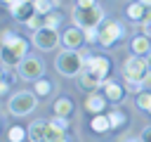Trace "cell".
Listing matches in <instances>:
<instances>
[{
  "mask_svg": "<svg viewBox=\"0 0 151 142\" xmlns=\"http://www.w3.org/2000/svg\"><path fill=\"white\" fill-rule=\"evenodd\" d=\"M139 140H142V142H151V125H146V128L142 130V135H139Z\"/></svg>",
  "mask_w": 151,
  "mask_h": 142,
  "instance_id": "f546056e",
  "label": "cell"
},
{
  "mask_svg": "<svg viewBox=\"0 0 151 142\" xmlns=\"http://www.w3.org/2000/svg\"><path fill=\"white\" fill-rule=\"evenodd\" d=\"M9 12H12V17H14L17 21H21V24H26L33 14H38V12H35V5H33L31 0H17V2L9 7Z\"/></svg>",
  "mask_w": 151,
  "mask_h": 142,
  "instance_id": "8fae6325",
  "label": "cell"
},
{
  "mask_svg": "<svg viewBox=\"0 0 151 142\" xmlns=\"http://www.w3.org/2000/svg\"><path fill=\"white\" fill-rule=\"evenodd\" d=\"M33 45L42 52H50L59 45V28H50V26H40L38 31H33Z\"/></svg>",
  "mask_w": 151,
  "mask_h": 142,
  "instance_id": "52a82bcc",
  "label": "cell"
},
{
  "mask_svg": "<svg viewBox=\"0 0 151 142\" xmlns=\"http://www.w3.org/2000/svg\"><path fill=\"white\" fill-rule=\"evenodd\" d=\"M61 142H68V140H61Z\"/></svg>",
  "mask_w": 151,
  "mask_h": 142,
  "instance_id": "f35d334b",
  "label": "cell"
},
{
  "mask_svg": "<svg viewBox=\"0 0 151 142\" xmlns=\"http://www.w3.org/2000/svg\"><path fill=\"white\" fill-rule=\"evenodd\" d=\"M71 19H73V24L76 26H80V28H90V26H99L106 17H104V9H101V5L97 2V5H92V7H73V12H71Z\"/></svg>",
  "mask_w": 151,
  "mask_h": 142,
  "instance_id": "277c9868",
  "label": "cell"
},
{
  "mask_svg": "<svg viewBox=\"0 0 151 142\" xmlns=\"http://www.w3.org/2000/svg\"><path fill=\"white\" fill-rule=\"evenodd\" d=\"M130 50H132V54H137V57H146V54L151 52V40H149V36H134V38L130 40Z\"/></svg>",
  "mask_w": 151,
  "mask_h": 142,
  "instance_id": "9a60e30c",
  "label": "cell"
},
{
  "mask_svg": "<svg viewBox=\"0 0 151 142\" xmlns=\"http://www.w3.org/2000/svg\"><path fill=\"white\" fill-rule=\"evenodd\" d=\"M144 59H146V66H149V69H151V52H149V54H146V57H144Z\"/></svg>",
  "mask_w": 151,
  "mask_h": 142,
  "instance_id": "d590c367",
  "label": "cell"
},
{
  "mask_svg": "<svg viewBox=\"0 0 151 142\" xmlns=\"http://www.w3.org/2000/svg\"><path fill=\"white\" fill-rule=\"evenodd\" d=\"M125 90H127V92H134V95H139V92L144 90V85H142V80H134V78H125Z\"/></svg>",
  "mask_w": 151,
  "mask_h": 142,
  "instance_id": "83f0119b",
  "label": "cell"
},
{
  "mask_svg": "<svg viewBox=\"0 0 151 142\" xmlns=\"http://www.w3.org/2000/svg\"><path fill=\"white\" fill-rule=\"evenodd\" d=\"M137 106L142 109V111H146V114H151V90H142L137 97Z\"/></svg>",
  "mask_w": 151,
  "mask_h": 142,
  "instance_id": "603a6c76",
  "label": "cell"
},
{
  "mask_svg": "<svg viewBox=\"0 0 151 142\" xmlns=\"http://www.w3.org/2000/svg\"><path fill=\"white\" fill-rule=\"evenodd\" d=\"M120 142H142L139 137H132V135H125V137H120Z\"/></svg>",
  "mask_w": 151,
  "mask_h": 142,
  "instance_id": "d6a6232c",
  "label": "cell"
},
{
  "mask_svg": "<svg viewBox=\"0 0 151 142\" xmlns=\"http://www.w3.org/2000/svg\"><path fill=\"white\" fill-rule=\"evenodd\" d=\"M26 40L21 36H14L12 31H2V64L5 66H17L24 57H26Z\"/></svg>",
  "mask_w": 151,
  "mask_h": 142,
  "instance_id": "6da1fadb",
  "label": "cell"
},
{
  "mask_svg": "<svg viewBox=\"0 0 151 142\" xmlns=\"http://www.w3.org/2000/svg\"><path fill=\"white\" fill-rule=\"evenodd\" d=\"M42 73H45V64L38 57H24L17 64V76L24 80H38V78H42Z\"/></svg>",
  "mask_w": 151,
  "mask_h": 142,
  "instance_id": "8992f818",
  "label": "cell"
},
{
  "mask_svg": "<svg viewBox=\"0 0 151 142\" xmlns=\"http://www.w3.org/2000/svg\"><path fill=\"white\" fill-rule=\"evenodd\" d=\"M109 121H111V128L113 130H118V128H123L125 123H127V116H125V111H120V109H111L109 111Z\"/></svg>",
  "mask_w": 151,
  "mask_h": 142,
  "instance_id": "7402d4cb",
  "label": "cell"
},
{
  "mask_svg": "<svg viewBox=\"0 0 151 142\" xmlns=\"http://www.w3.org/2000/svg\"><path fill=\"white\" fill-rule=\"evenodd\" d=\"M76 5L78 7H92V5H97V0H76Z\"/></svg>",
  "mask_w": 151,
  "mask_h": 142,
  "instance_id": "1f68e13d",
  "label": "cell"
},
{
  "mask_svg": "<svg viewBox=\"0 0 151 142\" xmlns=\"http://www.w3.org/2000/svg\"><path fill=\"white\" fill-rule=\"evenodd\" d=\"M76 78H78V85H80L83 90H87V92H94V90H99V88L104 85V80H101L94 71H90V69H85V66H83V71H80Z\"/></svg>",
  "mask_w": 151,
  "mask_h": 142,
  "instance_id": "7c38bea8",
  "label": "cell"
},
{
  "mask_svg": "<svg viewBox=\"0 0 151 142\" xmlns=\"http://www.w3.org/2000/svg\"><path fill=\"white\" fill-rule=\"evenodd\" d=\"M26 135H28V133H26L21 125H12V128L7 130V137H9V142H21Z\"/></svg>",
  "mask_w": 151,
  "mask_h": 142,
  "instance_id": "d4e9b609",
  "label": "cell"
},
{
  "mask_svg": "<svg viewBox=\"0 0 151 142\" xmlns=\"http://www.w3.org/2000/svg\"><path fill=\"white\" fill-rule=\"evenodd\" d=\"M52 90H54V85H52L50 80H45V78L33 80V92H35L38 97H47V95H52Z\"/></svg>",
  "mask_w": 151,
  "mask_h": 142,
  "instance_id": "44dd1931",
  "label": "cell"
},
{
  "mask_svg": "<svg viewBox=\"0 0 151 142\" xmlns=\"http://www.w3.org/2000/svg\"><path fill=\"white\" fill-rule=\"evenodd\" d=\"M90 128H92L94 133H109V130H113V128H111V121H109V114H92Z\"/></svg>",
  "mask_w": 151,
  "mask_h": 142,
  "instance_id": "ac0fdd59",
  "label": "cell"
},
{
  "mask_svg": "<svg viewBox=\"0 0 151 142\" xmlns=\"http://www.w3.org/2000/svg\"><path fill=\"white\" fill-rule=\"evenodd\" d=\"M52 111H54V116H64V118H68V116L73 114V102H71L68 97H59V99H54Z\"/></svg>",
  "mask_w": 151,
  "mask_h": 142,
  "instance_id": "d6986e66",
  "label": "cell"
},
{
  "mask_svg": "<svg viewBox=\"0 0 151 142\" xmlns=\"http://www.w3.org/2000/svg\"><path fill=\"white\" fill-rule=\"evenodd\" d=\"M85 69L94 71L101 80H106V78H109V71H111V62H109V57H104V54H92V57L85 59Z\"/></svg>",
  "mask_w": 151,
  "mask_h": 142,
  "instance_id": "30bf717a",
  "label": "cell"
},
{
  "mask_svg": "<svg viewBox=\"0 0 151 142\" xmlns=\"http://www.w3.org/2000/svg\"><path fill=\"white\" fill-rule=\"evenodd\" d=\"M85 54L80 52V50H64V52H59L57 54V59H54V69L61 73V76H78L80 71H83V66H85Z\"/></svg>",
  "mask_w": 151,
  "mask_h": 142,
  "instance_id": "7a4b0ae2",
  "label": "cell"
},
{
  "mask_svg": "<svg viewBox=\"0 0 151 142\" xmlns=\"http://www.w3.org/2000/svg\"><path fill=\"white\" fill-rule=\"evenodd\" d=\"M7 90H9V83H7V80H2V83H0V92H2V95H5V92H7Z\"/></svg>",
  "mask_w": 151,
  "mask_h": 142,
  "instance_id": "836d02e7",
  "label": "cell"
},
{
  "mask_svg": "<svg viewBox=\"0 0 151 142\" xmlns=\"http://www.w3.org/2000/svg\"><path fill=\"white\" fill-rule=\"evenodd\" d=\"M146 71H149L146 59H142V57H137V54H130V57L123 62V78H134V80H142Z\"/></svg>",
  "mask_w": 151,
  "mask_h": 142,
  "instance_id": "ba28073f",
  "label": "cell"
},
{
  "mask_svg": "<svg viewBox=\"0 0 151 142\" xmlns=\"http://www.w3.org/2000/svg\"><path fill=\"white\" fill-rule=\"evenodd\" d=\"M28 140L31 142H47V121H33L28 125Z\"/></svg>",
  "mask_w": 151,
  "mask_h": 142,
  "instance_id": "2e32d148",
  "label": "cell"
},
{
  "mask_svg": "<svg viewBox=\"0 0 151 142\" xmlns=\"http://www.w3.org/2000/svg\"><path fill=\"white\" fill-rule=\"evenodd\" d=\"M38 106V95L31 90H19L7 99V111L12 116H28Z\"/></svg>",
  "mask_w": 151,
  "mask_h": 142,
  "instance_id": "3957f363",
  "label": "cell"
},
{
  "mask_svg": "<svg viewBox=\"0 0 151 142\" xmlns=\"http://www.w3.org/2000/svg\"><path fill=\"white\" fill-rule=\"evenodd\" d=\"M123 33H125V28H123V24L118 19H104L99 24V45L111 47L123 38Z\"/></svg>",
  "mask_w": 151,
  "mask_h": 142,
  "instance_id": "5b68a950",
  "label": "cell"
},
{
  "mask_svg": "<svg viewBox=\"0 0 151 142\" xmlns=\"http://www.w3.org/2000/svg\"><path fill=\"white\" fill-rule=\"evenodd\" d=\"M142 85H144V90H151V69L144 73V78H142Z\"/></svg>",
  "mask_w": 151,
  "mask_h": 142,
  "instance_id": "4dcf8cb0",
  "label": "cell"
},
{
  "mask_svg": "<svg viewBox=\"0 0 151 142\" xmlns=\"http://www.w3.org/2000/svg\"><path fill=\"white\" fill-rule=\"evenodd\" d=\"M14 2H17V0H2V5H5V7H7V9H9V7H12V5H14Z\"/></svg>",
  "mask_w": 151,
  "mask_h": 142,
  "instance_id": "e575fe53",
  "label": "cell"
},
{
  "mask_svg": "<svg viewBox=\"0 0 151 142\" xmlns=\"http://www.w3.org/2000/svg\"><path fill=\"white\" fill-rule=\"evenodd\" d=\"M33 5H35V12L45 17V14H50V12L54 9L57 0H33Z\"/></svg>",
  "mask_w": 151,
  "mask_h": 142,
  "instance_id": "cb8c5ba5",
  "label": "cell"
},
{
  "mask_svg": "<svg viewBox=\"0 0 151 142\" xmlns=\"http://www.w3.org/2000/svg\"><path fill=\"white\" fill-rule=\"evenodd\" d=\"M66 140V128H61L54 118L47 121V142H61Z\"/></svg>",
  "mask_w": 151,
  "mask_h": 142,
  "instance_id": "ffe728a7",
  "label": "cell"
},
{
  "mask_svg": "<svg viewBox=\"0 0 151 142\" xmlns=\"http://www.w3.org/2000/svg\"><path fill=\"white\" fill-rule=\"evenodd\" d=\"M106 95H99L97 90L94 92H90L87 95V99H85V109L90 111V114H104V109H106Z\"/></svg>",
  "mask_w": 151,
  "mask_h": 142,
  "instance_id": "4fadbf2b",
  "label": "cell"
},
{
  "mask_svg": "<svg viewBox=\"0 0 151 142\" xmlns=\"http://www.w3.org/2000/svg\"><path fill=\"white\" fill-rule=\"evenodd\" d=\"M26 26H28L31 31H38L40 26H45V17H42V14H33V17L26 21Z\"/></svg>",
  "mask_w": 151,
  "mask_h": 142,
  "instance_id": "f1b7e54d",
  "label": "cell"
},
{
  "mask_svg": "<svg viewBox=\"0 0 151 142\" xmlns=\"http://www.w3.org/2000/svg\"><path fill=\"white\" fill-rule=\"evenodd\" d=\"M31 2H33V0H31Z\"/></svg>",
  "mask_w": 151,
  "mask_h": 142,
  "instance_id": "ab89813d",
  "label": "cell"
},
{
  "mask_svg": "<svg viewBox=\"0 0 151 142\" xmlns=\"http://www.w3.org/2000/svg\"><path fill=\"white\" fill-rule=\"evenodd\" d=\"M144 28H146V36H151V24H144Z\"/></svg>",
  "mask_w": 151,
  "mask_h": 142,
  "instance_id": "8d00e7d4",
  "label": "cell"
},
{
  "mask_svg": "<svg viewBox=\"0 0 151 142\" xmlns=\"http://www.w3.org/2000/svg\"><path fill=\"white\" fill-rule=\"evenodd\" d=\"M61 45H64L66 50H80L83 45H87V40H85V31H83L80 26H71V28H66V31L61 33Z\"/></svg>",
  "mask_w": 151,
  "mask_h": 142,
  "instance_id": "9c48e42d",
  "label": "cell"
},
{
  "mask_svg": "<svg viewBox=\"0 0 151 142\" xmlns=\"http://www.w3.org/2000/svg\"><path fill=\"white\" fill-rule=\"evenodd\" d=\"M142 5H146V7H151V0H139Z\"/></svg>",
  "mask_w": 151,
  "mask_h": 142,
  "instance_id": "74e56055",
  "label": "cell"
},
{
  "mask_svg": "<svg viewBox=\"0 0 151 142\" xmlns=\"http://www.w3.org/2000/svg\"><path fill=\"white\" fill-rule=\"evenodd\" d=\"M59 24H61V14H59L57 9H52L50 14H45V26H50V28H59Z\"/></svg>",
  "mask_w": 151,
  "mask_h": 142,
  "instance_id": "484cf974",
  "label": "cell"
},
{
  "mask_svg": "<svg viewBox=\"0 0 151 142\" xmlns=\"http://www.w3.org/2000/svg\"><path fill=\"white\" fill-rule=\"evenodd\" d=\"M125 17H127L130 21H134V24H144V17H146V5H142L139 0H137V2H130V5L125 7Z\"/></svg>",
  "mask_w": 151,
  "mask_h": 142,
  "instance_id": "e0dca14e",
  "label": "cell"
},
{
  "mask_svg": "<svg viewBox=\"0 0 151 142\" xmlns=\"http://www.w3.org/2000/svg\"><path fill=\"white\" fill-rule=\"evenodd\" d=\"M101 88H104L106 99H109V102H113V104H118V102L123 99V95H125V88H123V85H118L116 80H109V78L104 80V85H101Z\"/></svg>",
  "mask_w": 151,
  "mask_h": 142,
  "instance_id": "5bb4252c",
  "label": "cell"
},
{
  "mask_svg": "<svg viewBox=\"0 0 151 142\" xmlns=\"http://www.w3.org/2000/svg\"><path fill=\"white\" fill-rule=\"evenodd\" d=\"M83 31H85V40H87V45L99 43V26H90V28H83Z\"/></svg>",
  "mask_w": 151,
  "mask_h": 142,
  "instance_id": "4316f807",
  "label": "cell"
}]
</instances>
